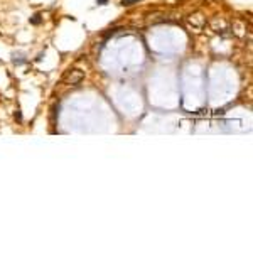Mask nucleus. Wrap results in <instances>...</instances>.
<instances>
[{
    "label": "nucleus",
    "mask_w": 253,
    "mask_h": 253,
    "mask_svg": "<svg viewBox=\"0 0 253 253\" xmlns=\"http://www.w3.org/2000/svg\"><path fill=\"white\" fill-rule=\"evenodd\" d=\"M140 0H120V5H123V7H130V5H133V4H138Z\"/></svg>",
    "instance_id": "1"
},
{
    "label": "nucleus",
    "mask_w": 253,
    "mask_h": 253,
    "mask_svg": "<svg viewBox=\"0 0 253 253\" xmlns=\"http://www.w3.org/2000/svg\"><path fill=\"white\" fill-rule=\"evenodd\" d=\"M30 24H34V26H37V24H41V15L39 14H35L30 17Z\"/></svg>",
    "instance_id": "2"
},
{
    "label": "nucleus",
    "mask_w": 253,
    "mask_h": 253,
    "mask_svg": "<svg viewBox=\"0 0 253 253\" xmlns=\"http://www.w3.org/2000/svg\"><path fill=\"white\" fill-rule=\"evenodd\" d=\"M96 4H98V5H106L108 0H96Z\"/></svg>",
    "instance_id": "3"
},
{
    "label": "nucleus",
    "mask_w": 253,
    "mask_h": 253,
    "mask_svg": "<svg viewBox=\"0 0 253 253\" xmlns=\"http://www.w3.org/2000/svg\"><path fill=\"white\" fill-rule=\"evenodd\" d=\"M15 118H17L19 122H21V120H22V113H21V111H15Z\"/></svg>",
    "instance_id": "4"
}]
</instances>
